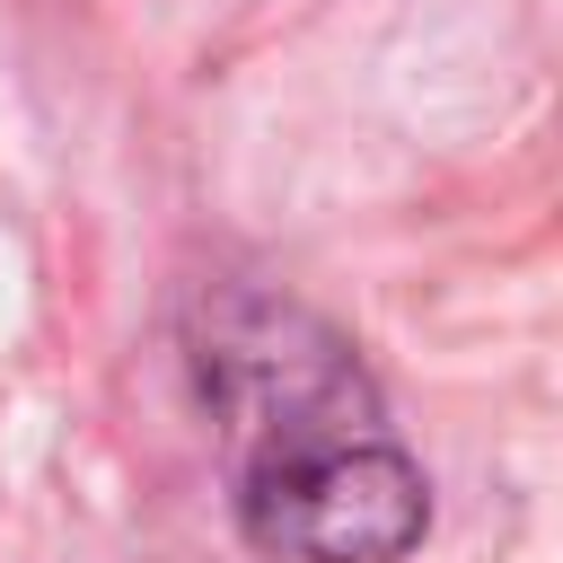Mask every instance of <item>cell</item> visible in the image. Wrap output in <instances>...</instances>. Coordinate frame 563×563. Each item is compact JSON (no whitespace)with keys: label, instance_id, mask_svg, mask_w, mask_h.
<instances>
[{"label":"cell","instance_id":"cell-1","mask_svg":"<svg viewBox=\"0 0 563 563\" xmlns=\"http://www.w3.org/2000/svg\"><path fill=\"white\" fill-rule=\"evenodd\" d=\"M202 387L238 449V537L273 563H405L431 484L387 431L361 352L290 299L229 290L202 325Z\"/></svg>","mask_w":563,"mask_h":563}]
</instances>
